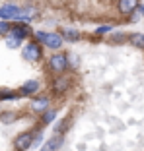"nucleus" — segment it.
<instances>
[{
    "instance_id": "obj_1",
    "label": "nucleus",
    "mask_w": 144,
    "mask_h": 151,
    "mask_svg": "<svg viewBox=\"0 0 144 151\" xmlns=\"http://www.w3.org/2000/svg\"><path fill=\"white\" fill-rule=\"evenodd\" d=\"M35 37L41 41V43L45 45V47H49V49H60L64 43V37L60 35V33H45V31H37Z\"/></svg>"
},
{
    "instance_id": "obj_12",
    "label": "nucleus",
    "mask_w": 144,
    "mask_h": 151,
    "mask_svg": "<svg viewBox=\"0 0 144 151\" xmlns=\"http://www.w3.org/2000/svg\"><path fill=\"white\" fill-rule=\"evenodd\" d=\"M60 35L64 37V41H70V43H76V41H80V31H76V29H70V27H64L63 31H60Z\"/></svg>"
},
{
    "instance_id": "obj_7",
    "label": "nucleus",
    "mask_w": 144,
    "mask_h": 151,
    "mask_svg": "<svg viewBox=\"0 0 144 151\" xmlns=\"http://www.w3.org/2000/svg\"><path fill=\"white\" fill-rule=\"evenodd\" d=\"M68 87H70V80L68 78H64L63 74L55 80V83H53V89H55V93L57 95H63L64 91H68Z\"/></svg>"
},
{
    "instance_id": "obj_5",
    "label": "nucleus",
    "mask_w": 144,
    "mask_h": 151,
    "mask_svg": "<svg viewBox=\"0 0 144 151\" xmlns=\"http://www.w3.org/2000/svg\"><path fill=\"white\" fill-rule=\"evenodd\" d=\"M31 145H33V134L31 132H23V134H20L18 138L14 139V147H16L18 151H25Z\"/></svg>"
},
{
    "instance_id": "obj_11",
    "label": "nucleus",
    "mask_w": 144,
    "mask_h": 151,
    "mask_svg": "<svg viewBox=\"0 0 144 151\" xmlns=\"http://www.w3.org/2000/svg\"><path fill=\"white\" fill-rule=\"evenodd\" d=\"M37 89H39V81L37 80H29V81H25V83L22 85L20 93L22 95H33V93H37Z\"/></svg>"
},
{
    "instance_id": "obj_17",
    "label": "nucleus",
    "mask_w": 144,
    "mask_h": 151,
    "mask_svg": "<svg viewBox=\"0 0 144 151\" xmlns=\"http://www.w3.org/2000/svg\"><path fill=\"white\" fill-rule=\"evenodd\" d=\"M12 25L8 23V19H0V35H8Z\"/></svg>"
},
{
    "instance_id": "obj_3",
    "label": "nucleus",
    "mask_w": 144,
    "mask_h": 151,
    "mask_svg": "<svg viewBox=\"0 0 144 151\" xmlns=\"http://www.w3.org/2000/svg\"><path fill=\"white\" fill-rule=\"evenodd\" d=\"M20 12H22V8H18V6L12 4V2L2 4L0 6V19H18Z\"/></svg>"
},
{
    "instance_id": "obj_8",
    "label": "nucleus",
    "mask_w": 144,
    "mask_h": 151,
    "mask_svg": "<svg viewBox=\"0 0 144 151\" xmlns=\"http://www.w3.org/2000/svg\"><path fill=\"white\" fill-rule=\"evenodd\" d=\"M49 97H37V99H33L31 101V105H29V107H31V111L33 112H45L47 109H49Z\"/></svg>"
},
{
    "instance_id": "obj_13",
    "label": "nucleus",
    "mask_w": 144,
    "mask_h": 151,
    "mask_svg": "<svg viewBox=\"0 0 144 151\" xmlns=\"http://www.w3.org/2000/svg\"><path fill=\"white\" fill-rule=\"evenodd\" d=\"M129 43H131L132 47H136V49L144 50V35L142 33H132V35H129Z\"/></svg>"
},
{
    "instance_id": "obj_21",
    "label": "nucleus",
    "mask_w": 144,
    "mask_h": 151,
    "mask_svg": "<svg viewBox=\"0 0 144 151\" xmlns=\"http://www.w3.org/2000/svg\"><path fill=\"white\" fill-rule=\"evenodd\" d=\"M138 12H140V14L144 16V6H140V8H138Z\"/></svg>"
},
{
    "instance_id": "obj_18",
    "label": "nucleus",
    "mask_w": 144,
    "mask_h": 151,
    "mask_svg": "<svg viewBox=\"0 0 144 151\" xmlns=\"http://www.w3.org/2000/svg\"><path fill=\"white\" fill-rule=\"evenodd\" d=\"M20 43H22V39H18V37H8V41H6V45H8V49H18Z\"/></svg>"
},
{
    "instance_id": "obj_15",
    "label": "nucleus",
    "mask_w": 144,
    "mask_h": 151,
    "mask_svg": "<svg viewBox=\"0 0 144 151\" xmlns=\"http://www.w3.org/2000/svg\"><path fill=\"white\" fill-rule=\"evenodd\" d=\"M55 116H57V111H55V109L45 111V112H43V124H51V122L55 120Z\"/></svg>"
},
{
    "instance_id": "obj_4",
    "label": "nucleus",
    "mask_w": 144,
    "mask_h": 151,
    "mask_svg": "<svg viewBox=\"0 0 144 151\" xmlns=\"http://www.w3.org/2000/svg\"><path fill=\"white\" fill-rule=\"evenodd\" d=\"M22 54H23V58H25L27 62H37L41 58V49H39L37 43H27L25 47H23Z\"/></svg>"
},
{
    "instance_id": "obj_6",
    "label": "nucleus",
    "mask_w": 144,
    "mask_h": 151,
    "mask_svg": "<svg viewBox=\"0 0 144 151\" xmlns=\"http://www.w3.org/2000/svg\"><path fill=\"white\" fill-rule=\"evenodd\" d=\"M117 8H119L121 14H127V16H129V14L138 10V0H119Z\"/></svg>"
},
{
    "instance_id": "obj_14",
    "label": "nucleus",
    "mask_w": 144,
    "mask_h": 151,
    "mask_svg": "<svg viewBox=\"0 0 144 151\" xmlns=\"http://www.w3.org/2000/svg\"><path fill=\"white\" fill-rule=\"evenodd\" d=\"M35 8H31V6H29V8H23L22 10V12H20V22H29V19H31V18H35Z\"/></svg>"
},
{
    "instance_id": "obj_9",
    "label": "nucleus",
    "mask_w": 144,
    "mask_h": 151,
    "mask_svg": "<svg viewBox=\"0 0 144 151\" xmlns=\"http://www.w3.org/2000/svg\"><path fill=\"white\" fill-rule=\"evenodd\" d=\"M10 35L12 37H18V39H25L27 35H29V27L25 25V23H18V25H12V29H10Z\"/></svg>"
},
{
    "instance_id": "obj_16",
    "label": "nucleus",
    "mask_w": 144,
    "mask_h": 151,
    "mask_svg": "<svg viewBox=\"0 0 144 151\" xmlns=\"http://www.w3.org/2000/svg\"><path fill=\"white\" fill-rule=\"evenodd\" d=\"M16 112H2V114H0V120H2V122H4V124H10V122H14V120H16Z\"/></svg>"
},
{
    "instance_id": "obj_10",
    "label": "nucleus",
    "mask_w": 144,
    "mask_h": 151,
    "mask_svg": "<svg viewBox=\"0 0 144 151\" xmlns=\"http://www.w3.org/2000/svg\"><path fill=\"white\" fill-rule=\"evenodd\" d=\"M60 145H63V136H55V138H51L49 142L43 143L41 151H59Z\"/></svg>"
},
{
    "instance_id": "obj_2",
    "label": "nucleus",
    "mask_w": 144,
    "mask_h": 151,
    "mask_svg": "<svg viewBox=\"0 0 144 151\" xmlns=\"http://www.w3.org/2000/svg\"><path fill=\"white\" fill-rule=\"evenodd\" d=\"M49 66H51L53 72L63 74V72H66V68H68V58L64 56V54H53V56L49 58Z\"/></svg>"
},
{
    "instance_id": "obj_19",
    "label": "nucleus",
    "mask_w": 144,
    "mask_h": 151,
    "mask_svg": "<svg viewBox=\"0 0 144 151\" xmlns=\"http://www.w3.org/2000/svg\"><path fill=\"white\" fill-rule=\"evenodd\" d=\"M113 31V25H101L95 29V35H103V33H111Z\"/></svg>"
},
{
    "instance_id": "obj_20",
    "label": "nucleus",
    "mask_w": 144,
    "mask_h": 151,
    "mask_svg": "<svg viewBox=\"0 0 144 151\" xmlns=\"http://www.w3.org/2000/svg\"><path fill=\"white\" fill-rule=\"evenodd\" d=\"M0 97H2V99H14L16 93H8V91H6V93H0Z\"/></svg>"
}]
</instances>
